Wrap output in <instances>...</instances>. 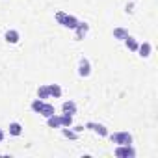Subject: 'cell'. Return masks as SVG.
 Here are the masks:
<instances>
[{"label":"cell","mask_w":158,"mask_h":158,"mask_svg":"<svg viewBox=\"0 0 158 158\" xmlns=\"http://www.w3.org/2000/svg\"><path fill=\"white\" fill-rule=\"evenodd\" d=\"M32 110H34L35 114H41L43 117H50V115L56 114V112H54V106L48 104V102H45V101H41V99H35V101L32 102Z\"/></svg>","instance_id":"cell-1"},{"label":"cell","mask_w":158,"mask_h":158,"mask_svg":"<svg viewBox=\"0 0 158 158\" xmlns=\"http://www.w3.org/2000/svg\"><path fill=\"white\" fill-rule=\"evenodd\" d=\"M56 21H58V24H61L65 28H71V30H74L78 26V19L73 17V15H67L65 11H58L56 13Z\"/></svg>","instance_id":"cell-2"},{"label":"cell","mask_w":158,"mask_h":158,"mask_svg":"<svg viewBox=\"0 0 158 158\" xmlns=\"http://www.w3.org/2000/svg\"><path fill=\"white\" fill-rule=\"evenodd\" d=\"M110 139L115 145H132V134H128V132H114L110 136Z\"/></svg>","instance_id":"cell-3"},{"label":"cell","mask_w":158,"mask_h":158,"mask_svg":"<svg viewBox=\"0 0 158 158\" xmlns=\"http://www.w3.org/2000/svg\"><path fill=\"white\" fill-rule=\"evenodd\" d=\"M115 156H119V158H134L136 156V151L132 149V145H117Z\"/></svg>","instance_id":"cell-4"},{"label":"cell","mask_w":158,"mask_h":158,"mask_svg":"<svg viewBox=\"0 0 158 158\" xmlns=\"http://www.w3.org/2000/svg\"><path fill=\"white\" fill-rule=\"evenodd\" d=\"M78 74L84 76V78L91 74V63H89V60H88L86 56H82L80 61H78Z\"/></svg>","instance_id":"cell-5"},{"label":"cell","mask_w":158,"mask_h":158,"mask_svg":"<svg viewBox=\"0 0 158 158\" xmlns=\"http://www.w3.org/2000/svg\"><path fill=\"white\" fill-rule=\"evenodd\" d=\"M86 128H89V130H93V132H97L99 136H108V128L104 127V125H101V123H93V121H89V123H86Z\"/></svg>","instance_id":"cell-6"},{"label":"cell","mask_w":158,"mask_h":158,"mask_svg":"<svg viewBox=\"0 0 158 158\" xmlns=\"http://www.w3.org/2000/svg\"><path fill=\"white\" fill-rule=\"evenodd\" d=\"M74 30H76V39H84V35H86L88 30H89V24H86V23H78V26H76Z\"/></svg>","instance_id":"cell-7"},{"label":"cell","mask_w":158,"mask_h":158,"mask_svg":"<svg viewBox=\"0 0 158 158\" xmlns=\"http://www.w3.org/2000/svg\"><path fill=\"white\" fill-rule=\"evenodd\" d=\"M4 39L8 43H19V32L17 30H8L6 35H4Z\"/></svg>","instance_id":"cell-8"},{"label":"cell","mask_w":158,"mask_h":158,"mask_svg":"<svg viewBox=\"0 0 158 158\" xmlns=\"http://www.w3.org/2000/svg\"><path fill=\"white\" fill-rule=\"evenodd\" d=\"M10 134H11V136H21V134H23V125L17 123V121L10 123Z\"/></svg>","instance_id":"cell-9"},{"label":"cell","mask_w":158,"mask_h":158,"mask_svg":"<svg viewBox=\"0 0 158 158\" xmlns=\"http://www.w3.org/2000/svg\"><path fill=\"white\" fill-rule=\"evenodd\" d=\"M138 50H139V56H141V58H149V56H151V43L138 45Z\"/></svg>","instance_id":"cell-10"},{"label":"cell","mask_w":158,"mask_h":158,"mask_svg":"<svg viewBox=\"0 0 158 158\" xmlns=\"http://www.w3.org/2000/svg\"><path fill=\"white\" fill-rule=\"evenodd\" d=\"M61 110H63V114H76V104L73 102V101H67V102H63V106H61Z\"/></svg>","instance_id":"cell-11"},{"label":"cell","mask_w":158,"mask_h":158,"mask_svg":"<svg viewBox=\"0 0 158 158\" xmlns=\"http://www.w3.org/2000/svg\"><path fill=\"white\" fill-rule=\"evenodd\" d=\"M114 37L119 39V41H125V39L128 37V32H127L125 28H115V30H114Z\"/></svg>","instance_id":"cell-12"},{"label":"cell","mask_w":158,"mask_h":158,"mask_svg":"<svg viewBox=\"0 0 158 158\" xmlns=\"http://www.w3.org/2000/svg\"><path fill=\"white\" fill-rule=\"evenodd\" d=\"M47 88H48V93H50L52 97H56V99L61 97V88H60L58 84H48Z\"/></svg>","instance_id":"cell-13"},{"label":"cell","mask_w":158,"mask_h":158,"mask_svg":"<svg viewBox=\"0 0 158 158\" xmlns=\"http://www.w3.org/2000/svg\"><path fill=\"white\" fill-rule=\"evenodd\" d=\"M60 125H61V127H71V125H73V115H71V114L60 115Z\"/></svg>","instance_id":"cell-14"},{"label":"cell","mask_w":158,"mask_h":158,"mask_svg":"<svg viewBox=\"0 0 158 158\" xmlns=\"http://www.w3.org/2000/svg\"><path fill=\"white\" fill-rule=\"evenodd\" d=\"M47 125H48L50 128H58V127H61L58 115H50V117H47Z\"/></svg>","instance_id":"cell-15"},{"label":"cell","mask_w":158,"mask_h":158,"mask_svg":"<svg viewBox=\"0 0 158 158\" xmlns=\"http://www.w3.org/2000/svg\"><path fill=\"white\" fill-rule=\"evenodd\" d=\"M61 132H63V136L69 138V139H78V132H76V130H71L69 127H63Z\"/></svg>","instance_id":"cell-16"},{"label":"cell","mask_w":158,"mask_h":158,"mask_svg":"<svg viewBox=\"0 0 158 158\" xmlns=\"http://www.w3.org/2000/svg\"><path fill=\"white\" fill-rule=\"evenodd\" d=\"M125 45H127V47H128L130 50H138V41H136L134 37H130V35H128V37L125 39Z\"/></svg>","instance_id":"cell-17"},{"label":"cell","mask_w":158,"mask_h":158,"mask_svg":"<svg viewBox=\"0 0 158 158\" xmlns=\"http://www.w3.org/2000/svg\"><path fill=\"white\" fill-rule=\"evenodd\" d=\"M37 97H39L41 101H43V99H48V97H50V93H48V88H47V86H41V88L37 89Z\"/></svg>","instance_id":"cell-18"},{"label":"cell","mask_w":158,"mask_h":158,"mask_svg":"<svg viewBox=\"0 0 158 158\" xmlns=\"http://www.w3.org/2000/svg\"><path fill=\"white\" fill-rule=\"evenodd\" d=\"M4 138H6V134H4V130H2V128H0V143L4 141Z\"/></svg>","instance_id":"cell-19"}]
</instances>
